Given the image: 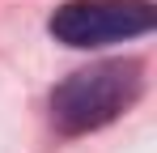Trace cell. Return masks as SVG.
I'll use <instances>...</instances> for the list:
<instances>
[{"instance_id": "cell-1", "label": "cell", "mask_w": 157, "mask_h": 153, "mask_svg": "<svg viewBox=\"0 0 157 153\" xmlns=\"http://www.w3.org/2000/svg\"><path fill=\"white\" fill-rule=\"evenodd\" d=\"M144 94V64L136 55L102 60L64 76L51 89V124L59 136H85L115 124Z\"/></svg>"}, {"instance_id": "cell-2", "label": "cell", "mask_w": 157, "mask_h": 153, "mask_svg": "<svg viewBox=\"0 0 157 153\" xmlns=\"http://www.w3.org/2000/svg\"><path fill=\"white\" fill-rule=\"evenodd\" d=\"M157 22L153 0H64L47 17V34L72 51L110 47L149 34Z\"/></svg>"}]
</instances>
